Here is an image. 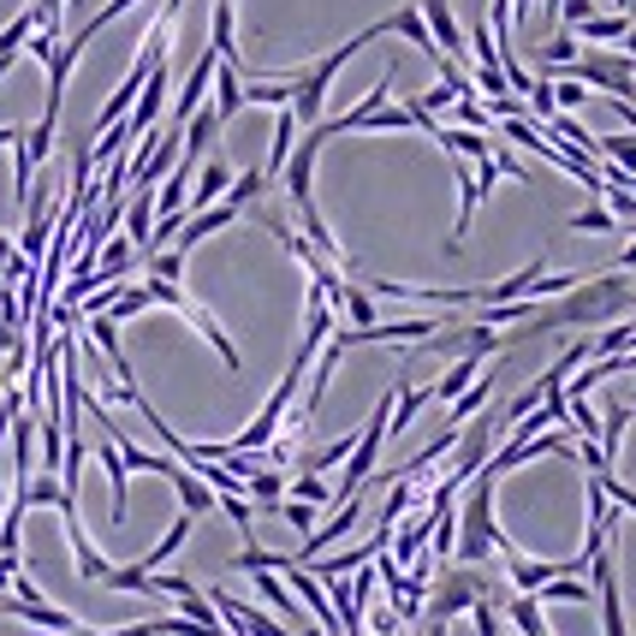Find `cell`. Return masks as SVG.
<instances>
[{"label":"cell","instance_id":"1f68e13d","mask_svg":"<svg viewBox=\"0 0 636 636\" xmlns=\"http://www.w3.org/2000/svg\"><path fill=\"white\" fill-rule=\"evenodd\" d=\"M279 517H286L298 536H310V529H315V506H303V500H279Z\"/></svg>","mask_w":636,"mask_h":636},{"label":"cell","instance_id":"e0dca14e","mask_svg":"<svg viewBox=\"0 0 636 636\" xmlns=\"http://www.w3.org/2000/svg\"><path fill=\"white\" fill-rule=\"evenodd\" d=\"M500 613H506V625H512L517 636H547V607L536 601V595H512Z\"/></svg>","mask_w":636,"mask_h":636},{"label":"cell","instance_id":"e575fe53","mask_svg":"<svg viewBox=\"0 0 636 636\" xmlns=\"http://www.w3.org/2000/svg\"><path fill=\"white\" fill-rule=\"evenodd\" d=\"M553 108H559V113L589 108V90H577V84H559V78H553Z\"/></svg>","mask_w":636,"mask_h":636},{"label":"cell","instance_id":"ba28073f","mask_svg":"<svg viewBox=\"0 0 636 636\" xmlns=\"http://www.w3.org/2000/svg\"><path fill=\"white\" fill-rule=\"evenodd\" d=\"M60 524H66V547H72V559H78V577H84V583H101V577L113 571V559L90 541V529H84L78 506H66V512H60Z\"/></svg>","mask_w":636,"mask_h":636},{"label":"cell","instance_id":"7a4b0ae2","mask_svg":"<svg viewBox=\"0 0 636 636\" xmlns=\"http://www.w3.org/2000/svg\"><path fill=\"white\" fill-rule=\"evenodd\" d=\"M494 488H500L494 476L464 482V500L452 506V512H458V541H452L447 565H482V571H488L494 547H500V524H494Z\"/></svg>","mask_w":636,"mask_h":636},{"label":"cell","instance_id":"603a6c76","mask_svg":"<svg viewBox=\"0 0 636 636\" xmlns=\"http://www.w3.org/2000/svg\"><path fill=\"white\" fill-rule=\"evenodd\" d=\"M536 601H541V607H583V601H595V589H589V577H577V571H571V577H553V583H547Z\"/></svg>","mask_w":636,"mask_h":636},{"label":"cell","instance_id":"4dcf8cb0","mask_svg":"<svg viewBox=\"0 0 636 636\" xmlns=\"http://www.w3.org/2000/svg\"><path fill=\"white\" fill-rule=\"evenodd\" d=\"M571 233H619V221L601 209V202H595V209H577V214H571Z\"/></svg>","mask_w":636,"mask_h":636},{"label":"cell","instance_id":"ffe728a7","mask_svg":"<svg viewBox=\"0 0 636 636\" xmlns=\"http://www.w3.org/2000/svg\"><path fill=\"white\" fill-rule=\"evenodd\" d=\"M476 375H482V358H452V369L435 381V387H428V399H435V404H452V399H458V392H464Z\"/></svg>","mask_w":636,"mask_h":636},{"label":"cell","instance_id":"6da1fadb","mask_svg":"<svg viewBox=\"0 0 636 636\" xmlns=\"http://www.w3.org/2000/svg\"><path fill=\"white\" fill-rule=\"evenodd\" d=\"M381 36V24H369V30H358L351 42H339L334 54H322L315 66H303V72H286V90H291V120H298V132H310V125H322L327 120V90H334V78L351 66V60L363 54V42H375Z\"/></svg>","mask_w":636,"mask_h":636},{"label":"cell","instance_id":"74e56055","mask_svg":"<svg viewBox=\"0 0 636 636\" xmlns=\"http://www.w3.org/2000/svg\"><path fill=\"white\" fill-rule=\"evenodd\" d=\"M631 269H636V226H631V245H625V257H619L613 274H631Z\"/></svg>","mask_w":636,"mask_h":636},{"label":"cell","instance_id":"d4e9b609","mask_svg":"<svg viewBox=\"0 0 636 636\" xmlns=\"http://www.w3.org/2000/svg\"><path fill=\"white\" fill-rule=\"evenodd\" d=\"M274 179H269V173H262V167H250V173H238V179H233V190H226V209H238V214H245L250 209V202H262V190H269Z\"/></svg>","mask_w":636,"mask_h":636},{"label":"cell","instance_id":"30bf717a","mask_svg":"<svg viewBox=\"0 0 636 636\" xmlns=\"http://www.w3.org/2000/svg\"><path fill=\"white\" fill-rule=\"evenodd\" d=\"M233 190V167L226 161H202V173H197V190H185V214H202V209H214V202Z\"/></svg>","mask_w":636,"mask_h":636},{"label":"cell","instance_id":"d6a6232c","mask_svg":"<svg viewBox=\"0 0 636 636\" xmlns=\"http://www.w3.org/2000/svg\"><path fill=\"white\" fill-rule=\"evenodd\" d=\"M470 84H482V96H512V90H506V72L500 66H470Z\"/></svg>","mask_w":636,"mask_h":636},{"label":"cell","instance_id":"f546056e","mask_svg":"<svg viewBox=\"0 0 636 636\" xmlns=\"http://www.w3.org/2000/svg\"><path fill=\"white\" fill-rule=\"evenodd\" d=\"M101 589H120V595H149V571H137V565H113L108 577H101Z\"/></svg>","mask_w":636,"mask_h":636},{"label":"cell","instance_id":"ac0fdd59","mask_svg":"<svg viewBox=\"0 0 636 636\" xmlns=\"http://www.w3.org/2000/svg\"><path fill=\"white\" fill-rule=\"evenodd\" d=\"M167 482H173V494H179V512H185V517H202V512H214V494L197 482V470H185V464H179Z\"/></svg>","mask_w":636,"mask_h":636},{"label":"cell","instance_id":"f35d334b","mask_svg":"<svg viewBox=\"0 0 636 636\" xmlns=\"http://www.w3.org/2000/svg\"><path fill=\"white\" fill-rule=\"evenodd\" d=\"M536 18H541V24H553V18H559V0H541V12H536Z\"/></svg>","mask_w":636,"mask_h":636},{"label":"cell","instance_id":"8992f818","mask_svg":"<svg viewBox=\"0 0 636 636\" xmlns=\"http://www.w3.org/2000/svg\"><path fill=\"white\" fill-rule=\"evenodd\" d=\"M571 571H577L571 559H524L517 547L506 553V583H512V595H541L553 577H571ZM577 577H583V571H577Z\"/></svg>","mask_w":636,"mask_h":636},{"label":"cell","instance_id":"8fae6325","mask_svg":"<svg viewBox=\"0 0 636 636\" xmlns=\"http://www.w3.org/2000/svg\"><path fill=\"white\" fill-rule=\"evenodd\" d=\"M488 399H494V375L488 369H482L476 381H470L464 392H458V399L447 404V428H464V423H476L482 411H488Z\"/></svg>","mask_w":636,"mask_h":636},{"label":"cell","instance_id":"5b68a950","mask_svg":"<svg viewBox=\"0 0 636 636\" xmlns=\"http://www.w3.org/2000/svg\"><path fill=\"white\" fill-rule=\"evenodd\" d=\"M322 144H327V132H322V125H310V132H298V144H291L286 167H279V185H286L291 209H303V202H315V161H322Z\"/></svg>","mask_w":636,"mask_h":636},{"label":"cell","instance_id":"9c48e42d","mask_svg":"<svg viewBox=\"0 0 636 636\" xmlns=\"http://www.w3.org/2000/svg\"><path fill=\"white\" fill-rule=\"evenodd\" d=\"M179 315H185V322H190V327H197V334H202V339H209V346H214V351H221V363H226V369H233V375H238V369H245V358H238V346H233V339H226V327H221V322H214V315H209V310H202V303H197V298H190V291H185V298H179Z\"/></svg>","mask_w":636,"mask_h":636},{"label":"cell","instance_id":"4fadbf2b","mask_svg":"<svg viewBox=\"0 0 636 636\" xmlns=\"http://www.w3.org/2000/svg\"><path fill=\"white\" fill-rule=\"evenodd\" d=\"M209 48L221 54V66L245 72L238 66V24H233V0H214V24H209Z\"/></svg>","mask_w":636,"mask_h":636},{"label":"cell","instance_id":"3957f363","mask_svg":"<svg viewBox=\"0 0 636 636\" xmlns=\"http://www.w3.org/2000/svg\"><path fill=\"white\" fill-rule=\"evenodd\" d=\"M488 589H494V577H488L482 565H440L435 583H428V595H423V619H435V625H452V619L470 613V607H476Z\"/></svg>","mask_w":636,"mask_h":636},{"label":"cell","instance_id":"836d02e7","mask_svg":"<svg viewBox=\"0 0 636 636\" xmlns=\"http://www.w3.org/2000/svg\"><path fill=\"white\" fill-rule=\"evenodd\" d=\"M559 18L565 24H589V18H601V0H559Z\"/></svg>","mask_w":636,"mask_h":636},{"label":"cell","instance_id":"d6986e66","mask_svg":"<svg viewBox=\"0 0 636 636\" xmlns=\"http://www.w3.org/2000/svg\"><path fill=\"white\" fill-rule=\"evenodd\" d=\"M245 500L262 506V512H279V500H286V470H257V476H245Z\"/></svg>","mask_w":636,"mask_h":636},{"label":"cell","instance_id":"83f0119b","mask_svg":"<svg viewBox=\"0 0 636 636\" xmlns=\"http://www.w3.org/2000/svg\"><path fill=\"white\" fill-rule=\"evenodd\" d=\"M144 310H155V303H149V291L144 286H120V298L108 303V322L120 327V322H132V315H144Z\"/></svg>","mask_w":636,"mask_h":636},{"label":"cell","instance_id":"484cf974","mask_svg":"<svg viewBox=\"0 0 636 636\" xmlns=\"http://www.w3.org/2000/svg\"><path fill=\"white\" fill-rule=\"evenodd\" d=\"M132 7H137V0H108V7H101V12H90V18H84L78 30H72V42H78V48H90V36H101L113 18H120V12H132Z\"/></svg>","mask_w":636,"mask_h":636},{"label":"cell","instance_id":"7402d4cb","mask_svg":"<svg viewBox=\"0 0 636 636\" xmlns=\"http://www.w3.org/2000/svg\"><path fill=\"white\" fill-rule=\"evenodd\" d=\"M96 458H101V470H108V488H113V524H125V476H132V470L120 464V447H113L108 435H101Z\"/></svg>","mask_w":636,"mask_h":636},{"label":"cell","instance_id":"8d00e7d4","mask_svg":"<svg viewBox=\"0 0 636 636\" xmlns=\"http://www.w3.org/2000/svg\"><path fill=\"white\" fill-rule=\"evenodd\" d=\"M369 631H375V636H399V619H392V607H375V619H369Z\"/></svg>","mask_w":636,"mask_h":636},{"label":"cell","instance_id":"2e32d148","mask_svg":"<svg viewBox=\"0 0 636 636\" xmlns=\"http://www.w3.org/2000/svg\"><path fill=\"white\" fill-rule=\"evenodd\" d=\"M625 428H631V404H625V399H613V404L601 411V435H595V447H601L607 470L619 464V447H625Z\"/></svg>","mask_w":636,"mask_h":636},{"label":"cell","instance_id":"4316f807","mask_svg":"<svg viewBox=\"0 0 636 636\" xmlns=\"http://www.w3.org/2000/svg\"><path fill=\"white\" fill-rule=\"evenodd\" d=\"M625 30H631L625 12H601V18L577 24V42H613V36H625Z\"/></svg>","mask_w":636,"mask_h":636},{"label":"cell","instance_id":"52a82bcc","mask_svg":"<svg viewBox=\"0 0 636 636\" xmlns=\"http://www.w3.org/2000/svg\"><path fill=\"white\" fill-rule=\"evenodd\" d=\"M358 524H363V494H351L346 506H334V517H327L322 529H310V536H303V547H298V565H310V559H322L327 547H334V541H346Z\"/></svg>","mask_w":636,"mask_h":636},{"label":"cell","instance_id":"277c9868","mask_svg":"<svg viewBox=\"0 0 636 636\" xmlns=\"http://www.w3.org/2000/svg\"><path fill=\"white\" fill-rule=\"evenodd\" d=\"M571 84H589V96H607V101H636V72L613 48H583L571 60Z\"/></svg>","mask_w":636,"mask_h":636},{"label":"cell","instance_id":"44dd1931","mask_svg":"<svg viewBox=\"0 0 636 636\" xmlns=\"http://www.w3.org/2000/svg\"><path fill=\"white\" fill-rule=\"evenodd\" d=\"M190 524H197V517H185V512L173 517V529H167V536H161L155 547H149L144 559H137V571H161V565H167V559H173V553H179V547L190 541Z\"/></svg>","mask_w":636,"mask_h":636},{"label":"cell","instance_id":"5bb4252c","mask_svg":"<svg viewBox=\"0 0 636 636\" xmlns=\"http://www.w3.org/2000/svg\"><path fill=\"white\" fill-rule=\"evenodd\" d=\"M541 132H547V137H553V144H559V149H577V155H583V161H595V132H589V125H583V120H577V113H553V120H547V125H541Z\"/></svg>","mask_w":636,"mask_h":636},{"label":"cell","instance_id":"cb8c5ba5","mask_svg":"<svg viewBox=\"0 0 636 636\" xmlns=\"http://www.w3.org/2000/svg\"><path fill=\"white\" fill-rule=\"evenodd\" d=\"M411 506H416V482H392V494L381 500V512H375V529H387V536H392V524H404Z\"/></svg>","mask_w":636,"mask_h":636},{"label":"cell","instance_id":"9a60e30c","mask_svg":"<svg viewBox=\"0 0 636 636\" xmlns=\"http://www.w3.org/2000/svg\"><path fill=\"white\" fill-rule=\"evenodd\" d=\"M149 226H155V190H132V202H125V245L144 257L149 245Z\"/></svg>","mask_w":636,"mask_h":636},{"label":"cell","instance_id":"f1b7e54d","mask_svg":"<svg viewBox=\"0 0 636 636\" xmlns=\"http://www.w3.org/2000/svg\"><path fill=\"white\" fill-rule=\"evenodd\" d=\"M286 500H303V506H315V512H322V506H334V488H327L322 476H303V470H298V482H291Z\"/></svg>","mask_w":636,"mask_h":636},{"label":"cell","instance_id":"60d3db41","mask_svg":"<svg viewBox=\"0 0 636 636\" xmlns=\"http://www.w3.org/2000/svg\"><path fill=\"white\" fill-rule=\"evenodd\" d=\"M423 636H447V625H435V619H423Z\"/></svg>","mask_w":636,"mask_h":636},{"label":"cell","instance_id":"d590c367","mask_svg":"<svg viewBox=\"0 0 636 636\" xmlns=\"http://www.w3.org/2000/svg\"><path fill=\"white\" fill-rule=\"evenodd\" d=\"M24 48H30V60H42V66H48V60H54V48H60V36L36 30V36H30V42H24Z\"/></svg>","mask_w":636,"mask_h":636},{"label":"cell","instance_id":"7c38bea8","mask_svg":"<svg viewBox=\"0 0 636 636\" xmlns=\"http://www.w3.org/2000/svg\"><path fill=\"white\" fill-rule=\"evenodd\" d=\"M529 54H536V66H541V78H553V72H571V60L583 54V42L571 30H553V36H541L536 48H529Z\"/></svg>","mask_w":636,"mask_h":636},{"label":"cell","instance_id":"ab89813d","mask_svg":"<svg viewBox=\"0 0 636 636\" xmlns=\"http://www.w3.org/2000/svg\"><path fill=\"white\" fill-rule=\"evenodd\" d=\"M619 54H625V60H636V24L625 30V48H619Z\"/></svg>","mask_w":636,"mask_h":636}]
</instances>
